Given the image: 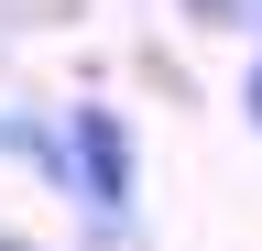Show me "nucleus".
I'll list each match as a JSON object with an SVG mask.
<instances>
[{"label": "nucleus", "instance_id": "nucleus-1", "mask_svg": "<svg viewBox=\"0 0 262 251\" xmlns=\"http://www.w3.org/2000/svg\"><path fill=\"white\" fill-rule=\"evenodd\" d=\"M66 186H77L98 218L131 208V131H120V109H98V99L66 109Z\"/></svg>", "mask_w": 262, "mask_h": 251}, {"label": "nucleus", "instance_id": "nucleus-2", "mask_svg": "<svg viewBox=\"0 0 262 251\" xmlns=\"http://www.w3.org/2000/svg\"><path fill=\"white\" fill-rule=\"evenodd\" d=\"M0 153H33V164H55V142H44V131H11V120H0Z\"/></svg>", "mask_w": 262, "mask_h": 251}, {"label": "nucleus", "instance_id": "nucleus-3", "mask_svg": "<svg viewBox=\"0 0 262 251\" xmlns=\"http://www.w3.org/2000/svg\"><path fill=\"white\" fill-rule=\"evenodd\" d=\"M241 109H251V131H262V55H251V77H241Z\"/></svg>", "mask_w": 262, "mask_h": 251}]
</instances>
